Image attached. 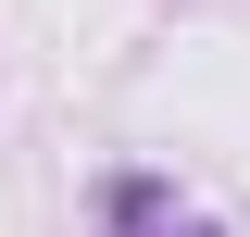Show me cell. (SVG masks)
I'll return each mask as SVG.
<instances>
[{
	"instance_id": "cell-1",
	"label": "cell",
	"mask_w": 250,
	"mask_h": 237,
	"mask_svg": "<svg viewBox=\"0 0 250 237\" xmlns=\"http://www.w3.org/2000/svg\"><path fill=\"white\" fill-rule=\"evenodd\" d=\"M88 212H100V237H225L163 162H113V175L88 187Z\"/></svg>"
}]
</instances>
